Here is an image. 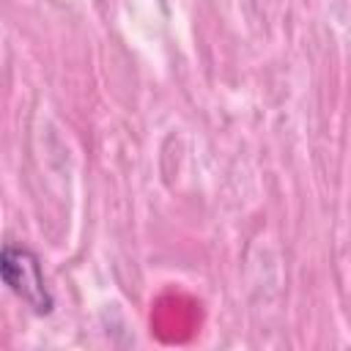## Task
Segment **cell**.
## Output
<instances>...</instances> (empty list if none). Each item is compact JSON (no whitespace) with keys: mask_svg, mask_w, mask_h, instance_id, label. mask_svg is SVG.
I'll return each mask as SVG.
<instances>
[{"mask_svg":"<svg viewBox=\"0 0 351 351\" xmlns=\"http://www.w3.org/2000/svg\"><path fill=\"white\" fill-rule=\"evenodd\" d=\"M0 274L3 282L38 315L52 313L55 299L47 288L44 271H41V261L33 250L19 247V244H5L0 252Z\"/></svg>","mask_w":351,"mask_h":351,"instance_id":"6da1fadb","label":"cell"}]
</instances>
